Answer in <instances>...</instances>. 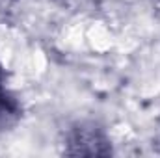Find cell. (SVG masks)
Returning a JSON list of instances; mask_svg holds the SVG:
<instances>
[{
    "label": "cell",
    "mask_w": 160,
    "mask_h": 158,
    "mask_svg": "<svg viewBox=\"0 0 160 158\" xmlns=\"http://www.w3.org/2000/svg\"><path fill=\"white\" fill-rule=\"evenodd\" d=\"M0 82H2V71H0ZM8 102H9V99H8V97H4V93L0 91V112L6 108V104H8Z\"/></svg>",
    "instance_id": "6da1fadb"
}]
</instances>
